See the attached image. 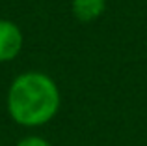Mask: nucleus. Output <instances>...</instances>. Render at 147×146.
Returning a JSON list of instances; mask_svg holds the SVG:
<instances>
[{"label":"nucleus","instance_id":"7ed1b4c3","mask_svg":"<svg viewBox=\"0 0 147 146\" xmlns=\"http://www.w3.org/2000/svg\"><path fill=\"white\" fill-rule=\"evenodd\" d=\"M106 8V0H73V13L78 21H95L102 15Z\"/></svg>","mask_w":147,"mask_h":146},{"label":"nucleus","instance_id":"20e7f679","mask_svg":"<svg viewBox=\"0 0 147 146\" xmlns=\"http://www.w3.org/2000/svg\"><path fill=\"white\" fill-rule=\"evenodd\" d=\"M17 146H52L47 139L43 137H37V135H30V137H24L17 143Z\"/></svg>","mask_w":147,"mask_h":146},{"label":"nucleus","instance_id":"f257e3e1","mask_svg":"<svg viewBox=\"0 0 147 146\" xmlns=\"http://www.w3.org/2000/svg\"><path fill=\"white\" fill-rule=\"evenodd\" d=\"M60 109V92L50 77L24 73L13 81L7 94V111L17 124L37 128L50 122Z\"/></svg>","mask_w":147,"mask_h":146},{"label":"nucleus","instance_id":"f03ea898","mask_svg":"<svg viewBox=\"0 0 147 146\" xmlns=\"http://www.w3.org/2000/svg\"><path fill=\"white\" fill-rule=\"evenodd\" d=\"M22 47L21 30L9 21H0V62L11 60Z\"/></svg>","mask_w":147,"mask_h":146}]
</instances>
